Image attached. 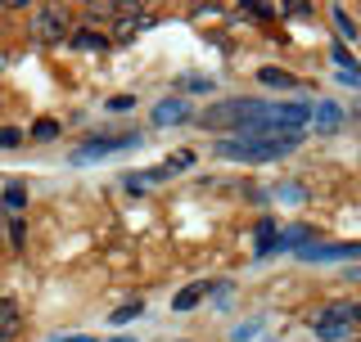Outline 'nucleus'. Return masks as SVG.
<instances>
[{
  "instance_id": "obj_1",
  "label": "nucleus",
  "mask_w": 361,
  "mask_h": 342,
  "mask_svg": "<svg viewBox=\"0 0 361 342\" xmlns=\"http://www.w3.org/2000/svg\"><path fill=\"white\" fill-rule=\"evenodd\" d=\"M298 144H302V131H289V135H262V140L226 135V140H217V158H231V163H276V158L293 153Z\"/></svg>"
},
{
  "instance_id": "obj_2",
  "label": "nucleus",
  "mask_w": 361,
  "mask_h": 342,
  "mask_svg": "<svg viewBox=\"0 0 361 342\" xmlns=\"http://www.w3.org/2000/svg\"><path fill=\"white\" fill-rule=\"evenodd\" d=\"M27 32H32V41H41V45H59V41L73 37V18H68V9H59V5H45V9L32 14Z\"/></svg>"
},
{
  "instance_id": "obj_3",
  "label": "nucleus",
  "mask_w": 361,
  "mask_h": 342,
  "mask_svg": "<svg viewBox=\"0 0 361 342\" xmlns=\"http://www.w3.org/2000/svg\"><path fill=\"white\" fill-rule=\"evenodd\" d=\"M361 320V306L357 302H338V306H325L321 315H316V338L325 342H338L353 334V324Z\"/></svg>"
},
{
  "instance_id": "obj_4",
  "label": "nucleus",
  "mask_w": 361,
  "mask_h": 342,
  "mask_svg": "<svg viewBox=\"0 0 361 342\" xmlns=\"http://www.w3.org/2000/svg\"><path fill=\"white\" fill-rule=\"evenodd\" d=\"M135 140H140V135H135V131H127V135H109V140H90L86 149H77V153H73V163H95V158H104V153L131 149Z\"/></svg>"
},
{
  "instance_id": "obj_5",
  "label": "nucleus",
  "mask_w": 361,
  "mask_h": 342,
  "mask_svg": "<svg viewBox=\"0 0 361 342\" xmlns=\"http://www.w3.org/2000/svg\"><path fill=\"white\" fill-rule=\"evenodd\" d=\"M145 27H154V18L145 14V9L140 14H118V23H113V41H135Z\"/></svg>"
},
{
  "instance_id": "obj_6",
  "label": "nucleus",
  "mask_w": 361,
  "mask_h": 342,
  "mask_svg": "<svg viewBox=\"0 0 361 342\" xmlns=\"http://www.w3.org/2000/svg\"><path fill=\"white\" fill-rule=\"evenodd\" d=\"M180 122H190L185 99H163V104L154 108V127H180Z\"/></svg>"
},
{
  "instance_id": "obj_7",
  "label": "nucleus",
  "mask_w": 361,
  "mask_h": 342,
  "mask_svg": "<svg viewBox=\"0 0 361 342\" xmlns=\"http://www.w3.org/2000/svg\"><path fill=\"white\" fill-rule=\"evenodd\" d=\"M312 118H316V127H321V131H338V127H343V108H338L334 99L316 104V108H312Z\"/></svg>"
},
{
  "instance_id": "obj_8",
  "label": "nucleus",
  "mask_w": 361,
  "mask_h": 342,
  "mask_svg": "<svg viewBox=\"0 0 361 342\" xmlns=\"http://www.w3.org/2000/svg\"><path fill=\"white\" fill-rule=\"evenodd\" d=\"M271 253H280V234H276V221L262 216L257 221V257H271Z\"/></svg>"
},
{
  "instance_id": "obj_9",
  "label": "nucleus",
  "mask_w": 361,
  "mask_h": 342,
  "mask_svg": "<svg viewBox=\"0 0 361 342\" xmlns=\"http://www.w3.org/2000/svg\"><path fill=\"white\" fill-rule=\"evenodd\" d=\"M68 41H73L77 50H109V37H104V32H95V27H82V32H73Z\"/></svg>"
},
{
  "instance_id": "obj_10",
  "label": "nucleus",
  "mask_w": 361,
  "mask_h": 342,
  "mask_svg": "<svg viewBox=\"0 0 361 342\" xmlns=\"http://www.w3.org/2000/svg\"><path fill=\"white\" fill-rule=\"evenodd\" d=\"M257 82L271 86V90H293V77L285 72V68H262V72H257Z\"/></svg>"
},
{
  "instance_id": "obj_11",
  "label": "nucleus",
  "mask_w": 361,
  "mask_h": 342,
  "mask_svg": "<svg viewBox=\"0 0 361 342\" xmlns=\"http://www.w3.org/2000/svg\"><path fill=\"white\" fill-rule=\"evenodd\" d=\"M14 334H18V311L9 302H0V342H9Z\"/></svg>"
},
{
  "instance_id": "obj_12",
  "label": "nucleus",
  "mask_w": 361,
  "mask_h": 342,
  "mask_svg": "<svg viewBox=\"0 0 361 342\" xmlns=\"http://www.w3.org/2000/svg\"><path fill=\"white\" fill-rule=\"evenodd\" d=\"M203 293H208V284H195V289L176 293V298H172V306H176V311H190V306H199V302H203Z\"/></svg>"
},
{
  "instance_id": "obj_13",
  "label": "nucleus",
  "mask_w": 361,
  "mask_h": 342,
  "mask_svg": "<svg viewBox=\"0 0 361 342\" xmlns=\"http://www.w3.org/2000/svg\"><path fill=\"white\" fill-rule=\"evenodd\" d=\"M135 315H145V302H127V306H118V311L109 315V324H127V320H135Z\"/></svg>"
},
{
  "instance_id": "obj_14",
  "label": "nucleus",
  "mask_w": 361,
  "mask_h": 342,
  "mask_svg": "<svg viewBox=\"0 0 361 342\" xmlns=\"http://www.w3.org/2000/svg\"><path fill=\"white\" fill-rule=\"evenodd\" d=\"M23 203H27V194H23V185H9V189H5V208H9V212H18Z\"/></svg>"
},
{
  "instance_id": "obj_15",
  "label": "nucleus",
  "mask_w": 361,
  "mask_h": 342,
  "mask_svg": "<svg viewBox=\"0 0 361 342\" xmlns=\"http://www.w3.org/2000/svg\"><path fill=\"white\" fill-rule=\"evenodd\" d=\"M32 135H37V140H54V135H59V122H37V127H32Z\"/></svg>"
},
{
  "instance_id": "obj_16",
  "label": "nucleus",
  "mask_w": 361,
  "mask_h": 342,
  "mask_svg": "<svg viewBox=\"0 0 361 342\" xmlns=\"http://www.w3.org/2000/svg\"><path fill=\"white\" fill-rule=\"evenodd\" d=\"M18 140H23V131H14V127H0V149H18Z\"/></svg>"
},
{
  "instance_id": "obj_17",
  "label": "nucleus",
  "mask_w": 361,
  "mask_h": 342,
  "mask_svg": "<svg viewBox=\"0 0 361 342\" xmlns=\"http://www.w3.org/2000/svg\"><path fill=\"white\" fill-rule=\"evenodd\" d=\"M334 23H338V32H343L348 41H357V27H353V18H348L343 9H334Z\"/></svg>"
},
{
  "instance_id": "obj_18",
  "label": "nucleus",
  "mask_w": 361,
  "mask_h": 342,
  "mask_svg": "<svg viewBox=\"0 0 361 342\" xmlns=\"http://www.w3.org/2000/svg\"><path fill=\"white\" fill-rule=\"evenodd\" d=\"M23 234H27V225H23V216H9V239H14V248H23Z\"/></svg>"
},
{
  "instance_id": "obj_19",
  "label": "nucleus",
  "mask_w": 361,
  "mask_h": 342,
  "mask_svg": "<svg viewBox=\"0 0 361 342\" xmlns=\"http://www.w3.org/2000/svg\"><path fill=\"white\" fill-rule=\"evenodd\" d=\"M131 104H135V99H131V95H113V99H109V104H104V108H109V113H127Z\"/></svg>"
},
{
  "instance_id": "obj_20",
  "label": "nucleus",
  "mask_w": 361,
  "mask_h": 342,
  "mask_svg": "<svg viewBox=\"0 0 361 342\" xmlns=\"http://www.w3.org/2000/svg\"><path fill=\"white\" fill-rule=\"evenodd\" d=\"M0 243H5V208H0Z\"/></svg>"
},
{
  "instance_id": "obj_21",
  "label": "nucleus",
  "mask_w": 361,
  "mask_h": 342,
  "mask_svg": "<svg viewBox=\"0 0 361 342\" xmlns=\"http://www.w3.org/2000/svg\"><path fill=\"white\" fill-rule=\"evenodd\" d=\"M54 342H86V338H82V334H77V338H54Z\"/></svg>"
},
{
  "instance_id": "obj_22",
  "label": "nucleus",
  "mask_w": 361,
  "mask_h": 342,
  "mask_svg": "<svg viewBox=\"0 0 361 342\" xmlns=\"http://www.w3.org/2000/svg\"><path fill=\"white\" fill-rule=\"evenodd\" d=\"M113 342H131V338H113Z\"/></svg>"
}]
</instances>
